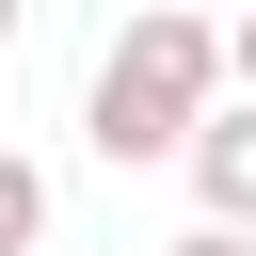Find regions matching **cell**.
<instances>
[{
	"instance_id": "3957f363",
	"label": "cell",
	"mask_w": 256,
	"mask_h": 256,
	"mask_svg": "<svg viewBox=\"0 0 256 256\" xmlns=\"http://www.w3.org/2000/svg\"><path fill=\"white\" fill-rule=\"evenodd\" d=\"M32 240H48V160L0 144V256H32Z\"/></svg>"
},
{
	"instance_id": "6da1fadb",
	"label": "cell",
	"mask_w": 256,
	"mask_h": 256,
	"mask_svg": "<svg viewBox=\"0 0 256 256\" xmlns=\"http://www.w3.org/2000/svg\"><path fill=\"white\" fill-rule=\"evenodd\" d=\"M240 80H224V32L192 16V0H144L112 48H96V96H80V144L112 160V176H144V160H192V128L224 112Z\"/></svg>"
},
{
	"instance_id": "8992f818",
	"label": "cell",
	"mask_w": 256,
	"mask_h": 256,
	"mask_svg": "<svg viewBox=\"0 0 256 256\" xmlns=\"http://www.w3.org/2000/svg\"><path fill=\"white\" fill-rule=\"evenodd\" d=\"M16 16H32V0H0V48H16Z\"/></svg>"
},
{
	"instance_id": "7a4b0ae2",
	"label": "cell",
	"mask_w": 256,
	"mask_h": 256,
	"mask_svg": "<svg viewBox=\"0 0 256 256\" xmlns=\"http://www.w3.org/2000/svg\"><path fill=\"white\" fill-rule=\"evenodd\" d=\"M176 176H192V208H208V224H240V240H256V96H224V112L192 128V160H176Z\"/></svg>"
},
{
	"instance_id": "5b68a950",
	"label": "cell",
	"mask_w": 256,
	"mask_h": 256,
	"mask_svg": "<svg viewBox=\"0 0 256 256\" xmlns=\"http://www.w3.org/2000/svg\"><path fill=\"white\" fill-rule=\"evenodd\" d=\"M224 80H240V96H256V16H240V32H224Z\"/></svg>"
},
{
	"instance_id": "277c9868",
	"label": "cell",
	"mask_w": 256,
	"mask_h": 256,
	"mask_svg": "<svg viewBox=\"0 0 256 256\" xmlns=\"http://www.w3.org/2000/svg\"><path fill=\"white\" fill-rule=\"evenodd\" d=\"M160 256H256V240H240V224H192V240H160Z\"/></svg>"
}]
</instances>
